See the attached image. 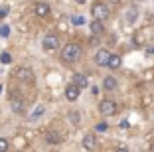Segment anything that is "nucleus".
<instances>
[{
	"instance_id": "5701e85b",
	"label": "nucleus",
	"mask_w": 154,
	"mask_h": 152,
	"mask_svg": "<svg viewBox=\"0 0 154 152\" xmlns=\"http://www.w3.org/2000/svg\"><path fill=\"white\" fill-rule=\"evenodd\" d=\"M48 140H50V142H59V138L55 136V132H48Z\"/></svg>"
},
{
	"instance_id": "a211bd4d",
	"label": "nucleus",
	"mask_w": 154,
	"mask_h": 152,
	"mask_svg": "<svg viewBox=\"0 0 154 152\" xmlns=\"http://www.w3.org/2000/svg\"><path fill=\"white\" fill-rule=\"evenodd\" d=\"M44 111H45V109H44V105H40V107H38L36 111L32 113V119H38V116H42V115H44Z\"/></svg>"
},
{
	"instance_id": "cd10ccee",
	"label": "nucleus",
	"mask_w": 154,
	"mask_h": 152,
	"mask_svg": "<svg viewBox=\"0 0 154 152\" xmlns=\"http://www.w3.org/2000/svg\"><path fill=\"white\" fill-rule=\"evenodd\" d=\"M77 2H85V0H77Z\"/></svg>"
},
{
	"instance_id": "412c9836",
	"label": "nucleus",
	"mask_w": 154,
	"mask_h": 152,
	"mask_svg": "<svg viewBox=\"0 0 154 152\" xmlns=\"http://www.w3.org/2000/svg\"><path fill=\"white\" fill-rule=\"evenodd\" d=\"M6 150H8V140L0 138V152H6Z\"/></svg>"
},
{
	"instance_id": "aec40b11",
	"label": "nucleus",
	"mask_w": 154,
	"mask_h": 152,
	"mask_svg": "<svg viewBox=\"0 0 154 152\" xmlns=\"http://www.w3.org/2000/svg\"><path fill=\"white\" fill-rule=\"evenodd\" d=\"M8 12H10V8H8V6H0V20H2V18H6V16H8Z\"/></svg>"
},
{
	"instance_id": "7ed1b4c3",
	"label": "nucleus",
	"mask_w": 154,
	"mask_h": 152,
	"mask_svg": "<svg viewBox=\"0 0 154 152\" xmlns=\"http://www.w3.org/2000/svg\"><path fill=\"white\" fill-rule=\"evenodd\" d=\"M99 111H101V115L111 116V115L117 113V103H115L113 99H105V101H101V103H99Z\"/></svg>"
},
{
	"instance_id": "9b49d317",
	"label": "nucleus",
	"mask_w": 154,
	"mask_h": 152,
	"mask_svg": "<svg viewBox=\"0 0 154 152\" xmlns=\"http://www.w3.org/2000/svg\"><path fill=\"white\" fill-rule=\"evenodd\" d=\"M103 87H105V89H107V91H115V89H117V79H115V77H105V79H103Z\"/></svg>"
},
{
	"instance_id": "9d476101",
	"label": "nucleus",
	"mask_w": 154,
	"mask_h": 152,
	"mask_svg": "<svg viewBox=\"0 0 154 152\" xmlns=\"http://www.w3.org/2000/svg\"><path fill=\"white\" fill-rule=\"evenodd\" d=\"M73 83H75L79 89H85V87L89 85V79H87V75H83V73H77V75L73 77Z\"/></svg>"
},
{
	"instance_id": "f257e3e1",
	"label": "nucleus",
	"mask_w": 154,
	"mask_h": 152,
	"mask_svg": "<svg viewBox=\"0 0 154 152\" xmlns=\"http://www.w3.org/2000/svg\"><path fill=\"white\" fill-rule=\"evenodd\" d=\"M79 57H81V48H79L77 44H67L63 49H61V59H63L65 63H73Z\"/></svg>"
},
{
	"instance_id": "f3484780",
	"label": "nucleus",
	"mask_w": 154,
	"mask_h": 152,
	"mask_svg": "<svg viewBox=\"0 0 154 152\" xmlns=\"http://www.w3.org/2000/svg\"><path fill=\"white\" fill-rule=\"evenodd\" d=\"M71 22L75 24V26H83V24H85V18H83V16H73Z\"/></svg>"
},
{
	"instance_id": "a878e982",
	"label": "nucleus",
	"mask_w": 154,
	"mask_h": 152,
	"mask_svg": "<svg viewBox=\"0 0 154 152\" xmlns=\"http://www.w3.org/2000/svg\"><path fill=\"white\" fill-rule=\"evenodd\" d=\"M146 51H148V54H154V48H148Z\"/></svg>"
},
{
	"instance_id": "dca6fc26",
	"label": "nucleus",
	"mask_w": 154,
	"mask_h": 152,
	"mask_svg": "<svg viewBox=\"0 0 154 152\" xmlns=\"http://www.w3.org/2000/svg\"><path fill=\"white\" fill-rule=\"evenodd\" d=\"M0 61L2 63H12V55H10L8 51H2V54H0Z\"/></svg>"
},
{
	"instance_id": "4be33fe9",
	"label": "nucleus",
	"mask_w": 154,
	"mask_h": 152,
	"mask_svg": "<svg viewBox=\"0 0 154 152\" xmlns=\"http://www.w3.org/2000/svg\"><path fill=\"white\" fill-rule=\"evenodd\" d=\"M69 119H71L73 125H77L79 123V113H69Z\"/></svg>"
},
{
	"instance_id": "39448f33",
	"label": "nucleus",
	"mask_w": 154,
	"mask_h": 152,
	"mask_svg": "<svg viewBox=\"0 0 154 152\" xmlns=\"http://www.w3.org/2000/svg\"><path fill=\"white\" fill-rule=\"evenodd\" d=\"M109 59H111V54L107 49H99L95 54V63L97 65H109Z\"/></svg>"
},
{
	"instance_id": "4468645a",
	"label": "nucleus",
	"mask_w": 154,
	"mask_h": 152,
	"mask_svg": "<svg viewBox=\"0 0 154 152\" xmlns=\"http://www.w3.org/2000/svg\"><path fill=\"white\" fill-rule=\"evenodd\" d=\"M12 109H14V113H22V111H24L22 101H18V99H12Z\"/></svg>"
},
{
	"instance_id": "bb28decb",
	"label": "nucleus",
	"mask_w": 154,
	"mask_h": 152,
	"mask_svg": "<svg viewBox=\"0 0 154 152\" xmlns=\"http://www.w3.org/2000/svg\"><path fill=\"white\" fill-rule=\"evenodd\" d=\"M111 4H117V2H121V0H109Z\"/></svg>"
},
{
	"instance_id": "0eeeda50",
	"label": "nucleus",
	"mask_w": 154,
	"mask_h": 152,
	"mask_svg": "<svg viewBox=\"0 0 154 152\" xmlns=\"http://www.w3.org/2000/svg\"><path fill=\"white\" fill-rule=\"evenodd\" d=\"M65 97H67V101H75V99L79 97V87H77L75 83L67 85L65 87Z\"/></svg>"
},
{
	"instance_id": "c85d7f7f",
	"label": "nucleus",
	"mask_w": 154,
	"mask_h": 152,
	"mask_svg": "<svg viewBox=\"0 0 154 152\" xmlns=\"http://www.w3.org/2000/svg\"><path fill=\"white\" fill-rule=\"evenodd\" d=\"M0 91H2V85H0Z\"/></svg>"
},
{
	"instance_id": "f8f14e48",
	"label": "nucleus",
	"mask_w": 154,
	"mask_h": 152,
	"mask_svg": "<svg viewBox=\"0 0 154 152\" xmlns=\"http://www.w3.org/2000/svg\"><path fill=\"white\" fill-rule=\"evenodd\" d=\"M109 67H111V69H117V67H121V55H117V54H111Z\"/></svg>"
},
{
	"instance_id": "6ab92c4d",
	"label": "nucleus",
	"mask_w": 154,
	"mask_h": 152,
	"mask_svg": "<svg viewBox=\"0 0 154 152\" xmlns=\"http://www.w3.org/2000/svg\"><path fill=\"white\" fill-rule=\"evenodd\" d=\"M0 36H2V38H8L10 36V28L6 26V24H4V26H0Z\"/></svg>"
},
{
	"instance_id": "ddd939ff",
	"label": "nucleus",
	"mask_w": 154,
	"mask_h": 152,
	"mask_svg": "<svg viewBox=\"0 0 154 152\" xmlns=\"http://www.w3.org/2000/svg\"><path fill=\"white\" fill-rule=\"evenodd\" d=\"M101 32H103V22H99V20H93V22H91V34H101Z\"/></svg>"
},
{
	"instance_id": "423d86ee",
	"label": "nucleus",
	"mask_w": 154,
	"mask_h": 152,
	"mask_svg": "<svg viewBox=\"0 0 154 152\" xmlns=\"http://www.w3.org/2000/svg\"><path fill=\"white\" fill-rule=\"evenodd\" d=\"M83 148H85V150H95L97 148V136L95 134H85V136H83Z\"/></svg>"
},
{
	"instance_id": "6e6552de",
	"label": "nucleus",
	"mask_w": 154,
	"mask_h": 152,
	"mask_svg": "<svg viewBox=\"0 0 154 152\" xmlns=\"http://www.w3.org/2000/svg\"><path fill=\"white\" fill-rule=\"evenodd\" d=\"M34 12H36V16H48L50 14V4H45V2H36V6H34Z\"/></svg>"
},
{
	"instance_id": "2eb2a0df",
	"label": "nucleus",
	"mask_w": 154,
	"mask_h": 152,
	"mask_svg": "<svg viewBox=\"0 0 154 152\" xmlns=\"http://www.w3.org/2000/svg\"><path fill=\"white\" fill-rule=\"evenodd\" d=\"M136 16H138V12H136V8H131V10H128V12H127V20H128V22H134V20H136Z\"/></svg>"
},
{
	"instance_id": "b1692460",
	"label": "nucleus",
	"mask_w": 154,
	"mask_h": 152,
	"mask_svg": "<svg viewBox=\"0 0 154 152\" xmlns=\"http://www.w3.org/2000/svg\"><path fill=\"white\" fill-rule=\"evenodd\" d=\"M97 130H99V132H105V130H107V125H105V123H101V125H97Z\"/></svg>"
},
{
	"instance_id": "393cba45",
	"label": "nucleus",
	"mask_w": 154,
	"mask_h": 152,
	"mask_svg": "<svg viewBox=\"0 0 154 152\" xmlns=\"http://www.w3.org/2000/svg\"><path fill=\"white\" fill-rule=\"evenodd\" d=\"M117 152H128V148H125V146H121V148H117Z\"/></svg>"
},
{
	"instance_id": "20e7f679",
	"label": "nucleus",
	"mask_w": 154,
	"mask_h": 152,
	"mask_svg": "<svg viewBox=\"0 0 154 152\" xmlns=\"http://www.w3.org/2000/svg\"><path fill=\"white\" fill-rule=\"evenodd\" d=\"M42 48H44L45 51H55V49L59 48V40H57V36H54V34H48V36L42 40Z\"/></svg>"
},
{
	"instance_id": "f03ea898",
	"label": "nucleus",
	"mask_w": 154,
	"mask_h": 152,
	"mask_svg": "<svg viewBox=\"0 0 154 152\" xmlns=\"http://www.w3.org/2000/svg\"><path fill=\"white\" fill-rule=\"evenodd\" d=\"M91 12H93V18H95V20L103 22V20L109 18L111 10H109V6L103 4V2H95V4H93V8H91Z\"/></svg>"
},
{
	"instance_id": "1a4fd4ad",
	"label": "nucleus",
	"mask_w": 154,
	"mask_h": 152,
	"mask_svg": "<svg viewBox=\"0 0 154 152\" xmlns=\"http://www.w3.org/2000/svg\"><path fill=\"white\" fill-rule=\"evenodd\" d=\"M16 77H18L20 81H32L34 79V73L28 69V67H20L18 71H16Z\"/></svg>"
}]
</instances>
